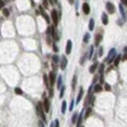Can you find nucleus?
<instances>
[{"label": "nucleus", "instance_id": "nucleus-22", "mask_svg": "<svg viewBox=\"0 0 127 127\" xmlns=\"http://www.w3.org/2000/svg\"><path fill=\"white\" fill-rule=\"evenodd\" d=\"M46 33H47L48 36H52V35L55 33V28H54L52 26H48V28H47V32H46Z\"/></svg>", "mask_w": 127, "mask_h": 127}, {"label": "nucleus", "instance_id": "nucleus-26", "mask_svg": "<svg viewBox=\"0 0 127 127\" xmlns=\"http://www.w3.org/2000/svg\"><path fill=\"white\" fill-rule=\"evenodd\" d=\"M78 117H79V113H74V114H73V118H71V122H73V123H76V121H78Z\"/></svg>", "mask_w": 127, "mask_h": 127}, {"label": "nucleus", "instance_id": "nucleus-33", "mask_svg": "<svg viewBox=\"0 0 127 127\" xmlns=\"http://www.w3.org/2000/svg\"><path fill=\"white\" fill-rule=\"evenodd\" d=\"M74 106H75V100H71L70 107H69V111H73V109H74Z\"/></svg>", "mask_w": 127, "mask_h": 127}, {"label": "nucleus", "instance_id": "nucleus-8", "mask_svg": "<svg viewBox=\"0 0 127 127\" xmlns=\"http://www.w3.org/2000/svg\"><path fill=\"white\" fill-rule=\"evenodd\" d=\"M39 12H41V15H42L43 18H45V19H46V22H47L48 24L51 23V18H50L48 15H47V14L45 13V10H43V8H42V7H39Z\"/></svg>", "mask_w": 127, "mask_h": 127}, {"label": "nucleus", "instance_id": "nucleus-24", "mask_svg": "<svg viewBox=\"0 0 127 127\" xmlns=\"http://www.w3.org/2000/svg\"><path fill=\"white\" fill-rule=\"evenodd\" d=\"M89 39H90V33H85L84 37H83V42H84V43H88Z\"/></svg>", "mask_w": 127, "mask_h": 127}, {"label": "nucleus", "instance_id": "nucleus-23", "mask_svg": "<svg viewBox=\"0 0 127 127\" xmlns=\"http://www.w3.org/2000/svg\"><path fill=\"white\" fill-rule=\"evenodd\" d=\"M102 22H103V24H108V15H107V13L102 14Z\"/></svg>", "mask_w": 127, "mask_h": 127}, {"label": "nucleus", "instance_id": "nucleus-1", "mask_svg": "<svg viewBox=\"0 0 127 127\" xmlns=\"http://www.w3.org/2000/svg\"><path fill=\"white\" fill-rule=\"evenodd\" d=\"M36 111H37V114H38V116L46 122V116H45V109H43V103H39V102H38V103L36 104Z\"/></svg>", "mask_w": 127, "mask_h": 127}, {"label": "nucleus", "instance_id": "nucleus-41", "mask_svg": "<svg viewBox=\"0 0 127 127\" xmlns=\"http://www.w3.org/2000/svg\"><path fill=\"white\" fill-rule=\"evenodd\" d=\"M55 127H60V122H58V119H55Z\"/></svg>", "mask_w": 127, "mask_h": 127}, {"label": "nucleus", "instance_id": "nucleus-37", "mask_svg": "<svg viewBox=\"0 0 127 127\" xmlns=\"http://www.w3.org/2000/svg\"><path fill=\"white\" fill-rule=\"evenodd\" d=\"M38 127H45V121H43V119L38 121Z\"/></svg>", "mask_w": 127, "mask_h": 127}, {"label": "nucleus", "instance_id": "nucleus-16", "mask_svg": "<svg viewBox=\"0 0 127 127\" xmlns=\"http://www.w3.org/2000/svg\"><path fill=\"white\" fill-rule=\"evenodd\" d=\"M98 66H99V65H98L97 62H95V64H93L92 66L89 67V73H90V74H94V73H95V70L98 69Z\"/></svg>", "mask_w": 127, "mask_h": 127}, {"label": "nucleus", "instance_id": "nucleus-15", "mask_svg": "<svg viewBox=\"0 0 127 127\" xmlns=\"http://www.w3.org/2000/svg\"><path fill=\"white\" fill-rule=\"evenodd\" d=\"M83 118H84V116H83V113H79L78 121H76V127H81V122H83Z\"/></svg>", "mask_w": 127, "mask_h": 127}, {"label": "nucleus", "instance_id": "nucleus-21", "mask_svg": "<svg viewBox=\"0 0 127 127\" xmlns=\"http://www.w3.org/2000/svg\"><path fill=\"white\" fill-rule=\"evenodd\" d=\"M76 81H78V76L74 75V78H73V84H71V88H73V90H75V88H76Z\"/></svg>", "mask_w": 127, "mask_h": 127}, {"label": "nucleus", "instance_id": "nucleus-39", "mask_svg": "<svg viewBox=\"0 0 127 127\" xmlns=\"http://www.w3.org/2000/svg\"><path fill=\"white\" fill-rule=\"evenodd\" d=\"M52 48H54V51H55V52H58V47H57L56 43H54V45H52Z\"/></svg>", "mask_w": 127, "mask_h": 127}, {"label": "nucleus", "instance_id": "nucleus-44", "mask_svg": "<svg viewBox=\"0 0 127 127\" xmlns=\"http://www.w3.org/2000/svg\"><path fill=\"white\" fill-rule=\"evenodd\" d=\"M4 3L5 1H0V9H3V7H4Z\"/></svg>", "mask_w": 127, "mask_h": 127}, {"label": "nucleus", "instance_id": "nucleus-13", "mask_svg": "<svg viewBox=\"0 0 127 127\" xmlns=\"http://www.w3.org/2000/svg\"><path fill=\"white\" fill-rule=\"evenodd\" d=\"M58 60H60V57H58V55H54V56H52V66H54V67H57Z\"/></svg>", "mask_w": 127, "mask_h": 127}, {"label": "nucleus", "instance_id": "nucleus-18", "mask_svg": "<svg viewBox=\"0 0 127 127\" xmlns=\"http://www.w3.org/2000/svg\"><path fill=\"white\" fill-rule=\"evenodd\" d=\"M43 83H45V85L47 86V88H48V86H51V85H50V79H48L47 74H45V75H43Z\"/></svg>", "mask_w": 127, "mask_h": 127}, {"label": "nucleus", "instance_id": "nucleus-38", "mask_svg": "<svg viewBox=\"0 0 127 127\" xmlns=\"http://www.w3.org/2000/svg\"><path fill=\"white\" fill-rule=\"evenodd\" d=\"M42 3H43V8H48V3H50L48 0H43Z\"/></svg>", "mask_w": 127, "mask_h": 127}, {"label": "nucleus", "instance_id": "nucleus-11", "mask_svg": "<svg viewBox=\"0 0 127 127\" xmlns=\"http://www.w3.org/2000/svg\"><path fill=\"white\" fill-rule=\"evenodd\" d=\"M83 94H84V89H83L81 86H80V88H79V94H78V97H76V100H75L78 104H79V102L81 100V98H83Z\"/></svg>", "mask_w": 127, "mask_h": 127}, {"label": "nucleus", "instance_id": "nucleus-28", "mask_svg": "<svg viewBox=\"0 0 127 127\" xmlns=\"http://www.w3.org/2000/svg\"><path fill=\"white\" fill-rule=\"evenodd\" d=\"M94 29V19H90L89 20V31H93Z\"/></svg>", "mask_w": 127, "mask_h": 127}, {"label": "nucleus", "instance_id": "nucleus-43", "mask_svg": "<svg viewBox=\"0 0 127 127\" xmlns=\"http://www.w3.org/2000/svg\"><path fill=\"white\" fill-rule=\"evenodd\" d=\"M50 97H54V90L52 89H50Z\"/></svg>", "mask_w": 127, "mask_h": 127}, {"label": "nucleus", "instance_id": "nucleus-36", "mask_svg": "<svg viewBox=\"0 0 127 127\" xmlns=\"http://www.w3.org/2000/svg\"><path fill=\"white\" fill-rule=\"evenodd\" d=\"M119 12H121V14H122V17H123V18H126V15H125V12H123V7H122V5H119Z\"/></svg>", "mask_w": 127, "mask_h": 127}, {"label": "nucleus", "instance_id": "nucleus-27", "mask_svg": "<svg viewBox=\"0 0 127 127\" xmlns=\"http://www.w3.org/2000/svg\"><path fill=\"white\" fill-rule=\"evenodd\" d=\"M61 86H62V76H58V79H57V88L61 89Z\"/></svg>", "mask_w": 127, "mask_h": 127}, {"label": "nucleus", "instance_id": "nucleus-17", "mask_svg": "<svg viewBox=\"0 0 127 127\" xmlns=\"http://www.w3.org/2000/svg\"><path fill=\"white\" fill-rule=\"evenodd\" d=\"M92 107H86L85 109V114H84V118H89V116H92Z\"/></svg>", "mask_w": 127, "mask_h": 127}, {"label": "nucleus", "instance_id": "nucleus-3", "mask_svg": "<svg viewBox=\"0 0 127 127\" xmlns=\"http://www.w3.org/2000/svg\"><path fill=\"white\" fill-rule=\"evenodd\" d=\"M58 18H60V15H58V12L56 10V9L51 10V19H52V23H54L55 27L58 24Z\"/></svg>", "mask_w": 127, "mask_h": 127}, {"label": "nucleus", "instance_id": "nucleus-35", "mask_svg": "<svg viewBox=\"0 0 127 127\" xmlns=\"http://www.w3.org/2000/svg\"><path fill=\"white\" fill-rule=\"evenodd\" d=\"M3 14H4V17H9V10L8 9H3Z\"/></svg>", "mask_w": 127, "mask_h": 127}, {"label": "nucleus", "instance_id": "nucleus-2", "mask_svg": "<svg viewBox=\"0 0 127 127\" xmlns=\"http://www.w3.org/2000/svg\"><path fill=\"white\" fill-rule=\"evenodd\" d=\"M116 56H117L116 48H112V50L109 51V54H108V56H107V58H106V62H104V64H111V62H113V60L116 58Z\"/></svg>", "mask_w": 127, "mask_h": 127}, {"label": "nucleus", "instance_id": "nucleus-5", "mask_svg": "<svg viewBox=\"0 0 127 127\" xmlns=\"http://www.w3.org/2000/svg\"><path fill=\"white\" fill-rule=\"evenodd\" d=\"M48 79H50V85H54L55 83H56V73L55 71H51V73L48 74Z\"/></svg>", "mask_w": 127, "mask_h": 127}, {"label": "nucleus", "instance_id": "nucleus-12", "mask_svg": "<svg viewBox=\"0 0 127 127\" xmlns=\"http://www.w3.org/2000/svg\"><path fill=\"white\" fill-rule=\"evenodd\" d=\"M43 109H45V112H48L50 111V100H48V98H45V100H43Z\"/></svg>", "mask_w": 127, "mask_h": 127}, {"label": "nucleus", "instance_id": "nucleus-32", "mask_svg": "<svg viewBox=\"0 0 127 127\" xmlns=\"http://www.w3.org/2000/svg\"><path fill=\"white\" fill-rule=\"evenodd\" d=\"M94 100H95L94 95H92V97H90V99H89V106H93V104H94Z\"/></svg>", "mask_w": 127, "mask_h": 127}, {"label": "nucleus", "instance_id": "nucleus-4", "mask_svg": "<svg viewBox=\"0 0 127 127\" xmlns=\"http://www.w3.org/2000/svg\"><path fill=\"white\" fill-rule=\"evenodd\" d=\"M106 9H107V12L109 14H114L116 13V7H114V5L112 4V3H106Z\"/></svg>", "mask_w": 127, "mask_h": 127}, {"label": "nucleus", "instance_id": "nucleus-30", "mask_svg": "<svg viewBox=\"0 0 127 127\" xmlns=\"http://www.w3.org/2000/svg\"><path fill=\"white\" fill-rule=\"evenodd\" d=\"M64 94H65V86H61V89H60V94H58V97H60V98H62V97H64Z\"/></svg>", "mask_w": 127, "mask_h": 127}, {"label": "nucleus", "instance_id": "nucleus-25", "mask_svg": "<svg viewBox=\"0 0 127 127\" xmlns=\"http://www.w3.org/2000/svg\"><path fill=\"white\" fill-rule=\"evenodd\" d=\"M102 84H95L94 85V93H99V92H102Z\"/></svg>", "mask_w": 127, "mask_h": 127}, {"label": "nucleus", "instance_id": "nucleus-7", "mask_svg": "<svg viewBox=\"0 0 127 127\" xmlns=\"http://www.w3.org/2000/svg\"><path fill=\"white\" fill-rule=\"evenodd\" d=\"M60 67H61V70H65L66 69V66H67V60H66V56H62L60 58Z\"/></svg>", "mask_w": 127, "mask_h": 127}, {"label": "nucleus", "instance_id": "nucleus-34", "mask_svg": "<svg viewBox=\"0 0 127 127\" xmlns=\"http://www.w3.org/2000/svg\"><path fill=\"white\" fill-rule=\"evenodd\" d=\"M104 89H106L107 92H111V90H112V88H111L109 84H104Z\"/></svg>", "mask_w": 127, "mask_h": 127}, {"label": "nucleus", "instance_id": "nucleus-42", "mask_svg": "<svg viewBox=\"0 0 127 127\" xmlns=\"http://www.w3.org/2000/svg\"><path fill=\"white\" fill-rule=\"evenodd\" d=\"M121 3H122L123 5H126V7H127V0H121Z\"/></svg>", "mask_w": 127, "mask_h": 127}, {"label": "nucleus", "instance_id": "nucleus-14", "mask_svg": "<svg viewBox=\"0 0 127 127\" xmlns=\"http://www.w3.org/2000/svg\"><path fill=\"white\" fill-rule=\"evenodd\" d=\"M121 60H122V55H117V56H116V58H114V60H113V65H114V66H118V64H119V61Z\"/></svg>", "mask_w": 127, "mask_h": 127}, {"label": "nucleus", "instance_id": "nucleus-19", "mask_svg": "<svg viewBox=\"0 0 127 127\" xmlns=\"http://www.w3.org/2000/svg\"><path fill=\"white\" fill-rule=\"evenodd\" d=\"M93 54H94V47H93V46H90V48H89V52H88V55H86V58H89V60H90V58L93 57Z\"/></svg>", "mask_w": 127, "mask_h": 127}, {"label": "nucleus", "instance_id": "nucleus-47", "mask_svg": "<svg viewBox=\"0 0 127 127\" xmlns=\"http://www.w3.org/2000/svg\"><path fill=\"white\" fill-rule=\"evenodd\" d=\"M54 3L55 4H58V0H54Z\"/></svg>", "mask_w": 127, "mask_h": 127}, {"label": "nucleus", "instance_id": "nucleus-6", "mask_svg": "<svg viewBox=\"0 0 127 127\" xmlns=\"http://www.w3.org/2000/svg\"><path fill=\"white\" fill-rule=\"evenodd\" d=\"M71 50H73V42H71L70 39H69V41L66 42V48H65V54H66V55H70V54H71Z\"/></svg>", "mask_w": 127, "mask_h": 127}, {"label": "nucleus", "instance_id": "nucleus-46", "mask_svg": "<svg viewBox=\"0 0 127 127\" xmlns=\"http://www.w3.org/2000/svg\"><path fill=\"white\" fill-rule=\"evenodd\" d=\"M74 1H75V0H69V4H74Z\"/></svg>", "mask_w": 127, "mask_h": 127}, {"label": "nucleus", "instance_id": "nucleus-40", "mask_svg": "<svg viewBox=\"0 0 127 127\" xmlns=\"http://www.w3.org/2000/svg\"><path fill=\"white\" fill-rule=\"evenodd\" d=\"M47 42H48V45H54L51 41V36H48V35H47Z\"/></svg>", "mask_w": 127, "mask_h": 127}, {"label": "nucleus", "instance_id": "nucleus-20", "mask_svg": "<svg viewBox=\"0 0 127 127\" xmlns=\"http://www.w3.org/2000/svg\"><path fill=\"white\" fill-rule=\"evenodd\" d=\"M66 108H67V102H62V103H61V113H65L66 112Z\"/></svg>", "mask_w": 127, "mask_h": 127}, {"label": "nucleus", "instance_id": "nucleus-48", "mask_svg": "<svg viewBox=\"0 0 127 127\" xmlns=\"http://www.w3.org/2000/svg\"><path fill=\"white\" fill-rule=\"evenodd\" d=\"M81 127H83V126H81Z\"/></svg>", "mask_w": 127, "mask_h": 127}, {"label": "nucleus", "instance_id": "nucleus-9", "mask_svg": "<svg viewBox=\"0 0 127 127\" xmlns=\"http://www.w3.org/2000/svg\"><path fill=\"white\" fill-rule=\"evenodd\" d=\"M83 13H84V14L90 13V5H89L88 3H84V4H83Z\"/></svg>", "mask_w": 127, "mask_h": 127}, {"label": "nucleus", "instance_id": "nucleus-31", "mask_svg": "<svg viewBox=\"0 0 127 127\" xmlns=\"http://www.w3.org/2000/svg\"><path fill=\"white\" fill-rule=\"evenodd\" d=\"M52 37H54V39H55V41H58V39H60V36L57 35V32H56V31H55V33L52 35Z\"/></svg>", "mask_w": 127, "mask_h": 127}, {"label": "nucleus", "instance_id": "nucleus-10", "mask_svg": "<svg viewBox=\"0 0 127 127\" xmlns=\"http://www.w3.org/2000/svg\"><path fill=\"white\" fill-rule=\"evenodd\" d=\"M102 38H103V35H102V31L98 32V35L95 36V46H99V43L102 42Z\"/></svg>", "mask_w": 127, "mask_h": 127}, {"label": "nucleus", "instance_id": "nucleus-29", "mask_svg": "<svg viewBox=\"0 0 127 127\" xmlns=\"http://www.w3.org/2000/svg\"><path fill=\"white\" fill-rule=\"evenodd\" d=\"M14 92H15V94H18V95H22V94H23V90H22L20 88H15Z\"/></svg>", "mask_w": 127, "mask_h": 127}, {"label": "nucleus", "instance_id": "nucleus-45", "mask_svg": "<svg viewBox=\"0 0 127 127\" xmlns=\"http://www.w3.org/2000/svg\"><path fill=\"white\" fill-rule=\"evenodd\" d=\"M102 51H103V48H99V51H98V55H99V56H100V55H102Z\"/></svg>", "mask_w": 127, "mask_h": 127}]
</instances>
